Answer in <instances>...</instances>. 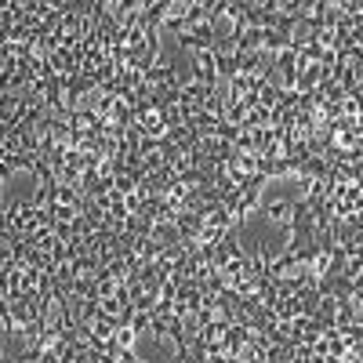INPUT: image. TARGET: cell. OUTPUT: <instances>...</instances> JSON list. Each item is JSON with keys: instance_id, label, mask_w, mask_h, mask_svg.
<instances>
[{"instance_id": "1", "label": "cell", "mask_w": 363, "mask_h": 363, "mask_svg": "<svg viewBox=\"0 0 363 363\" xmlns=\"http://www.w3.org/2000/svg\"><path fill=\"white\" fill-rule=\"evenodd\" d=\"M258 215H262L265 222H272V225L287 229V225L294 222V200H269V203H262Z\"/></svg>"}]
</instances>
